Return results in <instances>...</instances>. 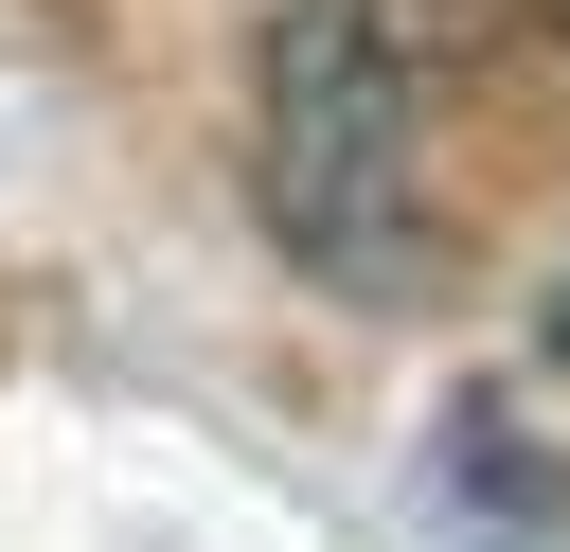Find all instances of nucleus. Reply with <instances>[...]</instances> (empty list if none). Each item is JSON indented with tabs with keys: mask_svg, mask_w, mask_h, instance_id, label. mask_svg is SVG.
Returning a JSON list of instances; mask_svg holds the SVG:
<instances>
[{
	"mask_svg": "<svg viewBox=\"0 0 570 552\" xmlns=\"http://www.w3.org/2000/svg\"><path fill=\"white\" fill-rule=\"evenodd\" d=\"M249 214L303 285L410 321L445 285V196H428V89L392 0H285L249 53Z\"/></svg>",
	"mask_w": 570,
	"mask_h": 552,
	"instance_id": "1",
	"label": "nucleus"
},
{
	"mask_svg": "<svg viewBox=\"0 0 570 552\" xmlns=\"http://www.w3.org/2000/svg\"><path fill=\"white\" fill-rule=\"evenodd\" d=\"M445 445H463V499H481V516H552V499H570V285H552V321L517 338V374L463 392Z\"/></svg>",
	"mask_w": 570,
	"mask_h": 552,
	"instance_id": "2",
	"label": "nucleus"
},
{
	"mask_svg": "<svg viewBox=\"0 0 570 552\" xmlns=\"http://www.w3.org/2000/svg\"><path fill=\"white\" fill-rule=\"evenodd\" d=\"M534 53H552V89H570V0H534Z\"/></svg>",
	"mask_w": 570,
	"mask_h": 552,
	"instance_id": "3",
	"label": "nucleus"
}]
</instances>
